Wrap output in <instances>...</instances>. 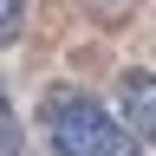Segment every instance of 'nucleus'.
I'll use <instances>...</instances> for the list:
<instances>
[{"label": "nucleus", "instance_id": "nucleus-1", "mask_svg": "<svg viewBox=\"0 0 156 156\" xmlns=\"http://www.w3.org/2000/svg\"><path fill=\"white\" fill-rule=\"evenodd\" d=\"M39 130H46L52 156H143V143L124 130V117H111L78 85H52L39 98Z\"/></svg>", "mask_w": 156, "mask_h": 156}, {"label": "nucleus", "instance_id": "nucleus-2", "mask_svg": "<svg viewBox=\"0 0 156 156\" xmlns=\"http://www.w3.org/2000/svg\"><path fill=\"white\" fill-rule=\"evenodd\" d=\"M117 104H124V130L136 143H156V72H124Z\"/></svg>", "mask_w": 156, "mask_h": 156}, {"label": "nucleus", "instance_id": "nucleus-3", "mask_svg": "<svg viewBox=\"0 0 156 156\" xmlns=\"http://www.w3.org/2000/svg\"><path fill=\"white\" fill-rule=\"evenodd\" d=\"M0 156H26V130H20V117H13L7 85H0Z\"/></svg>", "mask_w": 156, "mask_h": 156}, {"label": "nucleus", "instance_id": "nucleus-4", "mask_svg": "<svg viewBox=\"0 0 156 156\" xmlns=\"http://www.w3.org/2000/svg\"><path fill=\"white\" fill-rule=\"evenodd\" d=\"M26 26V0H0V46H13Z\"/></svg>", "mask_w": 156, "mask_h": 156}, {"label": "nucleus", "instance_id": "nucleus-5", "mask_svg": "<svg viewBox=\"0 0 156 156\" xmlns=\"http://www.w3.org/2000/svg\"><path fill=\"white\" fill-rule=\"evenodd\" d=\"M85 7H98V13H124V7H136V0H85Z\"/></svg>", "mask_w": 156, "mask_h": 156}]
</instances>
